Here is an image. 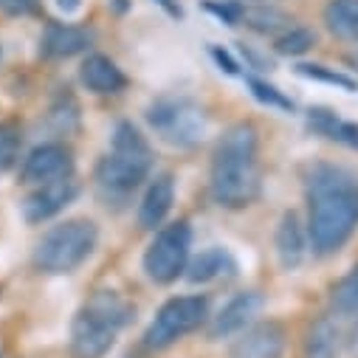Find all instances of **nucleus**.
<instances>
[{
	"label": "nucleus",
	"instance_id": "4468645a",
	"mask_svg": "<svg viewBox=\"0 0 358 358\" xmlns=\"http://www.w3.org/2000/svg\"><path fill=\"white\" fill-rule=\"evenodd\" d=\"M277 257H280V265L285 271H296V268L305 262V254H308V234L302 229V220L296 212H285L280 226H277Z\"/></svg>",
	"mask_w": 358,
	"mask_h": 358
},
{
	"label": "nucleus",
	"instance_id": "6e6552de",
	"mask_svg": "<svg viewBox=\"0 0 358 358\" xmlns=\"http://www.w3.org/2000/svg\"><path fill=\"white\" fill-rule=\"evenodd\" d=\"M158 138L175 147H192L206 133V113L192 99H161L147 113Z\"/></svg>",
	"mask_w": 358,
	"mask_h": 358
},
{
	"label": "nucleus",
	"instance_id": "f257e3e1",
	"mask_svg": "<svg viewBox=\"0 0 358 358\" xmlns=\"http://www.w3.org/2000/svg\"><path fill=\"white\" fill-rule=\"evenodd\" d=\"M358 229V175L319 164L308 178V237L319 257L336 254Z\"/></svg>",
	"mask_w": 358,
	"mask_h": 358
},
{
	"label": "nucleus",
	"instance_id": "c85d7f7f",
	"mask_svg": "<svg viewBox=\"0 0 358 358\" xmlns=\"http://www.w3.org/2000/svg\"><path fill=\"white\" fill-rule=\"evenodd\" d=\"M57 6H59L65 15H71V12H76V9L82 6V0H57Z\"/></svg>",
	"mask_w": 358,
	"mask_h": 358
},
{
	"label": "nucleus",
	"instance_id": "7ed1b4c3",
	"mask_svg": "<svg viewBox=\"0 0 358 358\" xmlns=\"http://www.w3.org/2000/svg\"><path fill=\"white\" fill-rule=\"evenodd\" d=\"M133 308L116 291H99L82 305L71 324V352L76 358H102L116 344Z\"/></svg>",
	"mask_w": 358,
	"mask_h": 358
},
{
	"label": "nucleus",
	"instance_id": "1a4fd4ad",
	"mask_svg": "<svg viewBox=\"0 0 358 358\" xmlns=\"http://www.w3.org/2000/svg\"><path fill=\"white\" fill-rule=\"evenodd\" d=\"M71 172H73V152L59 141H48V144L34 147L23 158L20 181L29 184V187H40V184L71 178Z\"/></svg>",
	"mask_w": 358,
	"mask_h": 358
},
{
	"label": "nucleus",
	"instance_id": "5701e85b",
	"mask_svg": "<svg viewBox=\"0 0 358 358\" xmlns=\"http://www.w3.org/2000/svg\"><path fill=\"white\" fill-rule=\"evenodd\" d=\"M316 45V31L305 29V26H291L288 31H282L274 40V48L285 57H302Z\"/></svg>",
	"mask_w": 358,
	"mask_h": 358
},
{
	"label": "nucleus",
	"instance_id": "f3484780",
	"mask_svg": "<svg viewBox=\"0 0 358 358\" xmlns=\"http://www.w3.org/2000/svg\"><path fill=\"white\" fill-rule=\"evenodd\" d=\"M341 327L333 316H319L305 333V358H338Z\"/></svg>",
	"mask_w": 358,
	"mask_h": 358
},
{
	"label": "nucleus",
	"instance_id": "423d86ee",
	"mask_svg": "<svg viewBox=\"0 0 358 358\" xmlns=\"http://www.w3.org/2000/svg\"><path fill=\"white\" fill-rule=\"evenodd\" d=\"M189 248H192V229L187 220L169 223L158 229L152 243L147 245L144 254V271L152 282L169 285L187 271L189 262Z\"/></svg>",
	"mask_w": 358,
	"mask_h": 358
},
{
	"label": "nucleus",
	"instance_id": "393cba45",
	"mask_svg": "<svg viewBox=\"0 0 358 358\" xmlns=\"http://www.w3.org/2000/svg\"><path fill=\"white\" fill-rule=\"evenodd\" d=\"M20 147H23V130L15 122H3L0 124V172L12 169L20 158Z\"/></svg>",
	"mask_w": 358,
	"mask_h": 358
},
{
	"label": "nucleus",
	"instance_id": "4be33fe9",
	"mask_svg": "<svg viewBox=\"0 0 358 358\" xmlns=\"http://www.w3.org/2000/svg\"><path fill=\"white\" fill-rule=\"evenodd\" d=\"M231 268H234V262H231L229 251H223V248L215 245V248H206L201 257L192 259L187 277H189V282H212V280L229 274Z\"/></svg>",
	"mask_w": 358,
	"mask_h": 358
},
{
	"label": "nucleus",
	"instance_id": "f8f14e48",
	"mask_svg": "<svg viewBox=\"0 0 358 358\" xmlns=\"http://www.w3.org/2000/svg\"><path fill=\"white\" fill-rule=\"evenodd\" d=\"M73 198H76V181H71V178L51 181V184H40L23 201V217L29 223H43V220L54 217L57 212H62Z\"/></svg>",
	"mask_w": 358,
	"mask_h": 358
},
{
	"label": "nucleus",
	"instance_id": "412c9836",
	"mask_svg": "<svg viewBox=\"0 0 358 358\" xmlns=\"http://www.w3.org/2000/svg\"><path fill=\"white\" fill-rule=\"evenodd\" d=\"M324 23L338 40L358 43V0H330L324 6Z\"/></svg>",
	"mask_w": 358,
	"mask_h": 358
},
{
	"label": "nucleus",
	"instance_id": "9d476101",
	"mask_svg": "<svg viewBox=\"0 0 358 358\" xmlns=\"http://www.w3.org/2000/svg\"><path fill=\"white\" fill-rule=\"evenodd\" d=\"M285 327L280 322H257L240 333L231 358H282Z\"/></svg>",
	"mask_w": 358,
	"mask_h": 358
},
{
	"label": "nucleus",
	"instance_id": "7c9ffc66",
	"mask_svg": "<svg viewBox=\"0 0 358 358\" xmlns=\"http://www.w3.org/2000/svg\"><path fill=\"white\" fill-rule=\"evenodd\" d=\"M344 62H347V65H350V68H352V71L358 73V51H352V54H347V57H344Z\"/></svg>",
	"mask_w": 358,
	"mask_h": 358
},
{
	"label": "nucleus",
	"instance_id": "a878e982",
	"mask_svg": "<svg viewBox=\"0 0 358 358\" xmlns=\"http://www.w3.org/2000/svg\"><path fill=\"white\" fill-rule=\"evenodd\" d=\"M248 87H251V94H254L262 105H271V108H280V110H294V102H291L282 91H277L274 85H268V82H262V79H257V76H248Z\"/></svg>",
	"mask_w": 358,
	"mask_h": 358
},
{
	"label": "nucleus",
	"instance_id": "b1692460",
	"mask_svg": "<svg viewBox=\"0 0 358 358\" xmlns=\"http://www.w3.org/2000/svg\"><path fill=\"white\" fill-rule=\"evenodd\" d=\"M296 73L313 79V82H324V85H333V87H341V91H358V82L341 71H333V68H324V65H316V62H302L296 65Z\"/></svg>",
	"mask_w": 358,
	"mask_h": 358
},
{
	"label": "nucleus",
	"instance_id": "cd10ccee",
	"mask_svg": "<svg viewBox=\"0 0 358 358\" xmlns=\"http://www.w3.org/2000/svg\"><path fill=\"white\" fill-rule=\"evenodd\" d=\"M212 57H215L220 65H226V71H229V73H237V62H234V59H231L226 51H220L217 45H212Z\"/></svg>",
	"mask_w": 358,
	"mask_h": 358
},
{
	"label": "nucleus",
	"instance_id": "2eb2a0df",
	"mask_svg": "<svg viewBox=\"0 0 358 358\" xmlns=\"http://www.w3.org/2000/svg\"><path fill=\"white\" fill-rule=\"evenodd\" d=\"M79 79L82 85L87 87V91H94L99 96H108V94H119L122 87H124V73L122 68L105 57V54H91V57H85L82 68H79Z\"/></svg>",
	"mask_w": 358,
	"mask_h": 358
},
{
	"label": "nucleus",
	"instance_id": "c756f323",
	"mask_svg": "<svg viewBox=\"0 0 358 358\" xmlns=\"http://www.w3.org/2000/svg\"><path fill=\"white\" fill-rule=\"evenodd\" d=\"M158 3H161V6H164L169 15H175V17H181V15H184V12H181V6H175L172 0H158Z\"/></svg>",
	"mask_w": 358,
	"mask_h": 358
},
{
	"label": "nucleus",
	"instance_id": "dca6fc26",
	"mask_svg": "<svg viewBox=\"0 0 358 358\" xmlns=\"http://www.w3.org/2000/svg\"><path fill=\"white\" fill-rule=\"evenodd\" d=\"M175 203V184L169 175H158L150 181L141 203H138V226L141 229H155L164 223V217L169 215Z\"/></svg>",
	"mask_w": 358,
	"mask_h": 358
},
{
	"label": "nucleus",
	"instance_id": "0eeeda50",
	"mask_svg": "<svg viewBox=\"0 0 358 358\" xmlns=\"http://www.w3.org/2000/svg\"><path fill=\"white\" fill-rule=\"evenodd\" d=\"M206 313H209V302L203 296H175V299L164 302L144 333V347L164 350V347L175 344L187 333L198 330L206 322Z\"/></svg>",
	"mask_w": 358,
	"mask_h": 358
},
{
	"label": "nucleus",
	"instance_id": "a211bd4d",
	"mask_svg": "<svg viewBox=\"0 0 358 358\" xmlns=\"http://www.w3.org/2000/svg\"><path fill=\"white\" fill-rule=\"evenodd\" d=\"M330 313L333 319L341 324H347L350 330L358 327V268H352V271L347 277H341L333 291H330Z\"/></svg>",
	"mask_w": 358,
	"mask_h": 358
},
{
	"label": "nucleus",
	"instance_id": "ddd939ff",
	"mask_svg": "<svg viewBox=\"0 0 358 358\" xmlns=\"http://www.w3.org/2000/svg\"><path fill=\"white\" fill-rule=\"evenodd\" d=\"M91 43H94L91 29L71 26V23H48V29L40 37V51L48 59H68V57L87 51Z\"/></svg>",
	"mask_w": 358,
	"mask_h": 358
},
{
	"label": "nucleus",
	"instance_id": "f03ea898",
	"mask_svg": "<svg viewBox=\"0 0 358 358\" xmlns=\"http://www.w3.org/2000/svg\"><path fill=\"white\" fill-rule=\"evenodd\" d=\"M257 130L248 122L231 124L215 144L209 189L217 206L243 209L257 201L262 175L257 164Z\"/></svg>",
	"mask_w": 358,
	"mask_h": 358
},
{
	"label": "nucleus",
	"instance_id": "6ab92c4d",
	"mask_svg": "<svg viewBox=\"0 0 358 358\" xmlns=\"http://www.w3.org/2000/svg\"><path fill=\"white\" fill-rule=\"evenodd\" d=\"M291 17L285 12H280L277 6H268V3H251V6H243L240 3V23L237 26H248L259 34H274L280 37L282 31L291 29Z\"/></svg>",
	"mask_w": 358,
	"mask_h": 358
},
{
	"label": "nucleus",
	"instance_id": "aec40b11",
	"mask_svg": "<svg viewBox=\"0 0 358 358\" xmlns=\"http://www.w3.org/2000/svg\"><path fill=\"white\" fill-rule=\"evenodd\" d=\"M308 124L316 133H322V136H327V138H333L344 147L358 150V124L355 122H344L341 116H336L327 108H310L308 110Z\"/></svg>",
	"mask_w": 358,
	"mask_h": 358
},
{
	"label": "nucleus",
	"instance_id": "bb28decb",
	"mask_svg": "<svg viewBox=\"0 0 358 358\" xmlns=\"http://www.w3.org/2000/svg\"><path fill=\"white\" fill-rule=\"evenodd\" d=\"M34 9V0H0L3 15H29Z\"/></svg>",
	"mask_w": 358,
	"mask_h": 358
},
{
	"label": "nucleus",
	"instance_id": "39448f33",
	"mask_svg": "<svg viewBox=\"0 0 358 358\" xmlns=\"http://www.w3.org/2000/svg\"><path fill=\"white\" fill-rule=\"evenodd\" d=\"M96 240H99V229L94 220H87V217L65 220L40 237L34 248V265L54 277L71 274L94 254Z\"/></svg>",
	"mask_w": 358,
	"mask_h": 358
},
{
	"label": "nucleus",
	"instance_id": "2f4dec72",
	"mask_svg": "<svg viewBox=\"0 0 358 358\" xmlns=\"http://www.w3.org/2000/svg\"><path fill=\"white\" fill-rule=\"evenodd\" d=\"M257 3H271V0H257Z\"/></svg>",
	"mask_w": 358,
	"mask_h": 358
},
{
	"label": "nucleus",
	"instance_id": "20e7f679",
	"mask_svg": "<svg viewBox=\"0 0 358 358\" xmlns=\"http://www.w3.org/2000/svg\"><path fill=\"white\" fill-rule=\"evenodd\" d=\"M150 169H152V150H150L147 138L130 122H122L113 133L110 152L96 166L99 189L108 198L110 195L127 198L133 189L141 187V181H147Z\"/></svg>",
	"mask_w": 358,
	"mask_h": 358
},
{
	"label": "nucleus",
	"instance_id": "9b49d317",
	"mask_svg": "<svg viewBox=\"0 0 358 358\" xmlns=\"http://www.w3.org/2000/svg\"><path fill=\"white\" fill-rule=\"evenodd\" d=\"M262 310V296L257 291H243L237 296H231L220 313L212 319V327H209V336L212 338H229V336H240L245 327L254 324V319L259 316Z\"/></svg>",
	"mask_w": 358,
	"mask_h": 358
}]
</instances>
